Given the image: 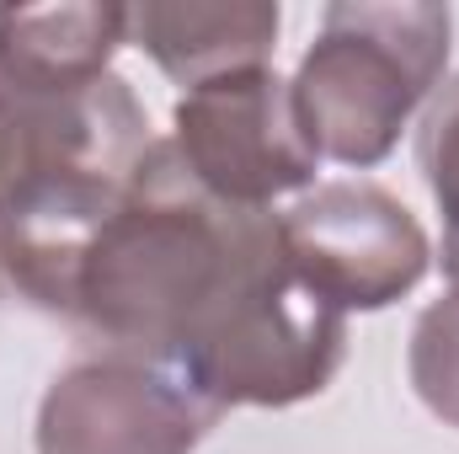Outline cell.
I'll use <instances>...</instances> for the list:
<instances>
[{
  "label": "cell",
  "mask_w": 459,
  "mask_h": 454,
  "mask_svg": "<svg viewBox=\"0 0 459 454\" xmlns=\"http://www.w3.org/2000/svg\"><path fill=\"white\" fill-rule=\"evenodd\" d=\"M273 257L278 214L220 204L177 144L155 139L81 257L65 321L108 353L171 369Z\"/></svg>",
  "instance_id": "cell-1"
},
{
  "label": "cell",
  "mask_w": 459,
  "mask_h": 454,
  "mask_svg": "<svg viewBox=\"0 0 459 454\" xmlns=\"http://www.w3.org/2000/svg\"><path fill=\"white\" fill-rule=\"evenodd\" d=\"M449 5L428 0H337L289 81L299 134L316 155L379 166L411 113L438 92L449 65Z\"/></svg>",
  "instance_id": "cell-2"
},
{
  "label": "cell",
  "mask_w": 459,
  "mask_h": 454,
  "mask_svg": "<svg viewBox=\"0 0 459 454\" xmlns=\"http://www.w3.org/2000/svg\"><path fill=\"white\" fill-rule=\"evenodd\" d=\"M347 358V316L316 300L278 257L220 310L171 374L209 406H299L321 396Z\"/></svg>",
  "instance_id": "cell-3"
},
{
  "label": "cell",
  "mask_w": 459,
  "mask_h": 454,
  "mask_svg": "<svg viewBox=\"0 0 459 454\" xmlns=\"http://www.w3.org/2000/svg\"><path fill=\"white\" fill-rule=\"evenodd\" d=\"M171 123L182 166L230 209H273V198L305 193L316 182L321 155L299 134L289 81H278V70L267 65L193 86Z\"/></svg>",
  "instance_id": "cell-4"
},
{
  "label": "cell",
  "mask_w": 459,
  "mask_h": 454,
  "mask_svg": "<svg viewBox=\"0 0 459 454\" xmlns=\"http://www.w3.org/2000/svg\"><path fill=\"white\" fill-rule=\"evenodd\" d=\"M289 273L332 310H385L433 262L417 214L374 182H326L278 214Z\"/></svg>",
  "instance_id": "cell-5"
},
{
  "label": "cell",
  "mask_w": 459,
  "mask_h": 454,
  "mask_svg": "<svg viewBox=\"0 0 459 454\" xmlns=\"http://www.w3.org/2000/svg\"><path fill=\"white\" fill-rule=\"evenodd\" d=\"M225 412L144 358H81L38 401V454H193Z\"/></svg>",
  "instance_id": "cell-6"
},
{
  "label": "cell",
  "mask_w": 459,
  "mask_h": 454,
  "mask_svg": "<svg viewBox=\"0 0 459 454\" xmlns=\"http://www.w3.org/2000/svg\"><path fill=\"white\" fill-rule=\"evenodd\" d=\"M150 144V118L117 75L65 97H38L0 75V220L48 177H134Z\"/></svg>",
  "instance_id": "cell-7"
},
{
  "label": "cell",
  "mask_w": 459,
  "mask_h": 454,
  "mask_svg": "<svg viewBox=\"0 0 459 454\" xmlns=\"http://www.w3.org/2000/svg\"><path fill=\"white\" fill-rule=\"evenodd\" d=\"M128 43V5H5L0 11V75L38 97L86 92L113 75Z\"/></svg>",
  "instance_id": "cell-8"
},
{
  "label": "cell",
  "mask_w": 459,
  "mask_h": 454,
  "mask_svg": "<svg viewBox=\"0 0 459 454\" xmlns=\"http://www.w3.org/2000/svg\"><path fill=\"white\" fill-rule=\"evenodd\" d=\"M278 5L262 0H235V5H128V43H139L166 81L177 86H204L230 70L267 65L278 43Z\"/></svg>",
  "instance_id": "cell-9"
},
{
  "label": "cell",
  "mask_w": 459,
  "mask_h": 454,
  "mask_svg": "<svg viewBox=\"0 0 459 454\" xmlns=\"http://www.w3.org/2000/svg\"><path fill=\"white\" fill-rule=\"evenodd\" d=\"M417 166L444 214V273L459 294V75L444 81L417 123Z\"/></svg>",
  "instance_id": "cell-10"
},
{
  "label": "cell",
  "mask_w": 459,
  "mask_h": 454,
  "mask_svg": "<svg viewBox=\"0 0 459 454\" xmlns=\"http://www.w3.org/2000/svg\"><path fill=\"white\" fill-rule=\"evenodd\" d=\"M406 374H411L417 401L438 423L459 428V294L455 289L417 316L411 347H406Z\"/></svg>",
  "instance_id": "cell-11"
},
{
  "label": "cell",
  "mask_w": 459,
  "mask_h": 454,
  "mask_svg": "<svg viewBox=\"0 0 459 454\" xmlns=\"http://www.w3.org/2000/svg\"><path fill=\"white\" fill-rule=\"evenodd\" d=\"M0 278H5V267H0Z\"/></svg>",
  "instance_id": "cell-12"
}]
</instances>
